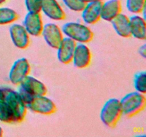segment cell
<instances>
[{
    "instance_id": "ffe728a7",
    "label": "cell",
    "mask_w": 146,
    "mask_h": 137,
    "mask_svg": "<svg viewBox=\"0 0 146 137\" xmlns=\"http://www.w3.org/2000/svg\"><path fill=\"white\" fill-rule=\"evenodd\" d=\"M133 86L135 91L141 94L146 93V72L145 71H140L134 76Z\"/></svg>"
},
{
    "instance_id": "ac0fdd59",
    "label": "cell",
    "mask_w": 146,
    "mask_h": 137,
    "mask_svg": "<svg viewBox=\"0 0 146 137\" xmlns=\"http://www.w3.org/2000/svg\"><path fill=\"white\" fill-rule=\"evenodd\" d=\"M19 15L15 10L8 7L0 8V25H6L18 19Z\"/></svg>"
},
{
    "instance_id": "484cf974",
    "label": "cell",
    "mask_w": 146,
    "mask_h": 137,
    "mask_svg": "<svg viewBox=\"0 0 146 137\" xmlns=\"http://www.w3.org/2000/svg\"><path fill=\"white\" fill-rule=\"evenodd\" d=\"M86 3L88 2H95V1H103L104 0H84Z\"/></svg>"
},
{
    "instance_id": "cb8c5ba5",
    "label": "cell",
    "mask_w": 146,
    "mask_h": 137,
    "mask_svg": "<svg viewBox=\"0 0 146 137\" xmlns=\"http://www.w3.org/2000/svg\"><path fill=\"white\" fill-rule=\"evenodd\" d=\"M18 93L19 94L20 97L21 98V99H22V101H24V103L25 104L26 106H27V104H29V103L30 102V101L32 100L33 97L34 96H33L32 94H31L30 93H29L28 91H27L26 90H24V88H21V87H19L18 89Z\"/></svg>"
},
{
    "instance_id": "d6986e66",
    "label": "cell",
    "mask_w": 146,
    "mask_h": 137,
    "mask_svg": "<svg viewBox=\"0 0 146 137\" xmlns=\"http://www.w3.org/2000/svg\"><path fill=\"white\" fill-rule=\"evenodd\" d=\"M0 121L6 124L15 123L12 111L3 101H0Z\"/></svg>"
},
{
    "instance_id": "9a60e30c",
    "label": "cell",
    "mask_w": 146,
    "mask_h": 137,
    "mask_svg": "<svg viewBox=\"0 0 146 137\" xmlns=\"http://www.w3.org/2000/svg\"><path fill=\"white\" fill-rule=\"evenodd\" d=\"M122 4L121 0H108L103 3L101 19L106 21H111L121 14Z\"/></svg>"
},
{
    "instance_id": "7a4b0ae2",
    "label": "cell",
    "mask_w": 146,
    "mask_h": 137,
    "mask_svg": "<svg viewBox=\"0 0 146 137\" xmlns=\"http://www.w3.org/2000/svg\"><path fill=\"white\" fill-rule=\"evenodd\" d=\"M3 92V101L7 104L14 114L15 123L23 121L27 115V108L20 97L18 91L11 88H1Z\"/></svg>"
},
{
    "instance_id": "f1b7e54d",
    "label": "cell",
    "mask_w": 146,
    "mask_h": 137,
    "mask_svg": "<svg viewBox=\"0 0 146 137\" xmlns=\"http://www.w3.org/2000/svg\"><path fill=\"white\" fill-rule=\"evenodd\" d=\"M7 1V0H0V5H1V4H3L4 3H5Z\"/></svg>"
},
{
    "instance_id": "4316f807",
    "label": "cell",
    "mask_w": 146,
    "mask_h": 137,
    "mask_svg": "<svg viewBox=\"0 0 146 137\" xmlns=\"http://www.w3.org/2000/svg\"><path fill=\"white\" fill-rule=\"evenodd\" d=\"M3 100V92L1 88H0V101Z\"/></svg>"
},
{
    "instance_id": "ba28073f",
    "label": "cell",
    "mask_w": 146,
    "mask_h": 137,
    "mask_svg": "<svg viewBox=\"0 0 146 137\" xmlns=\"http://www.w3.org/2000/svg\"><path fill=\"white\" fill-rule=\"evenodd\" d=\"M92 54L89 47L84 43H76L72 61L77 68H85L91 64Z\"/></svg>"
},
{
    "instance_id": "44dd1931",
    "label": "cell",
    "mask_w": 146,
    "mask_h": 137,
    "mask_svg": "<svg viewBox=\"0 0 146 137\" xmlns=\"http://www.w3.org/2000/svg\"><path fill=\"white\" fill-rule=\"evenodd\" d=\"M126 7L133 14H141L145 8V0H126Z\"/></svg>"
},
{
    "instance_id": "4fadbf2b",
    "label": "cell",
    "mask_w": 146,
    "mask_h": 137,
    "mask_svg": "<svg viewBox=\"0 0 146 137\" xmlns=\"http://www.w3.org/2000/svg\"><path fill=\"white\" fill-rule=\"evenodd\" d=\"M76 42L68 37H64L57 49L58 61L64 64H68L72 61L73 55Z\"/></svg>"
},
{
    "instance_id": "30bf717a",
    "label": "cell",
    "mask_w": 146,
    "mask_h": 137,
    "mask_svg": "<svg viewBox=\"0 0 146 137\" xmlns=\"http://www.w3.org/2000/svg\"><path fill=\"white\" fill-rule=\"evenodd\" d=\"M22 25L29 35L33 37L40 36L44 27L41 14L28 12L24 17Z\"/></svg>"
},
{
    "instance_id": "277c9868",
    "label": "cell",
    "mask_w": 146,
    "mask_h": 137,
    "mask_svg": "<svg viewBox=\"0 0 146 137\" xmlns=\"http://www.w3.org/2000/svg\"><path fill=\"white\" fill-rule=\"evenodd\" d=\"M120 100L112 98L104 104L100 113V118L103 124L109 128H114L122 116Z\"/></svg>"
},
{
    "instance_id": "603a6c76",
    "label": "cell",
    "mask_w": 146,
    "mask_h": 137,
    "mask_svg": "<svg viewBox=\"0 0 146 137\" xmlns=\"http://www.w3.org/2000/svg\"><path fill=\"white\" fill-rule=\"evenodd\" d=\"M24 2L28 12L40 13L41 11L42 0H25Z\"/></svg>"
},
{
    "instance_id": "8fae6325",
    "label": "cell",
    "mask_w": 146,
    "mask_h": 137,
    "mask_svg": "<svg viewBox=\"0 0 146 137\" xmlns=\"http://www.w3.org/2000/svg\"><path fill=\"white\" fill-rule=\"evenodd\" d=\"M103 1L86 3L81 11V17L86 24H94L101 19Z\"/></svg>"
},
{
    "instance_id": "5b68a950",
    "label": "cell",
    "mask_w": 146,
    "mask_h": 137,
    "mask_svg": "<svg viewBox=\"0 0 146 137\" xmlns=\"http://www.w3.org/2000/svg\"><path fill=\"white\" fill-rule=\"evenodd\" d=\"M27 108L32 112L42 115H51L56 111L55 103L46 95L34 96Z\"/></svg>"
},
{
    "instance_id": "83f0119b",
    "label": "cell",
    "mask_w": 146,
    "mask_h": 137,
    "mask_svg": "<svg viewBox=\"0 0 146 137\" xmlns=\"http://www.w3.org/2000/svg\"><path fill=\"white\" fill-rule=\"evenodd\" d=\"M3 133H4V131H3V128L0 126V137H1L3 136Z\"/></svg>"
},
{
    "instance_id": "8992f818",
    "label": "cell",
    "mask_w": 146,
    "mask_h": 137,
    "mask_svg": "<svg viewBox=\"0 0 146 137\" xmlns=\"http://www.w3.org/2000/svg\"><path fill=\"white\" fill-rule=\"evenodd\" d=\"M31 66L28 59L24 57L16 60L11 66L9 73V79L10 82L16 86H19L22 80L29 75Z\"/></svg>"
},
{
    "instance_id": "5bb4252c",
    "label": "cell",
    "mask_w": 146,
    "mask_h": 137,
    "mask_svg": "<svg viewBox=\"0 0 146 137\" xmlns=\"http://www.w3.org/2000/svg\"><path fill=\"white\" fill-rule=\"evenodd\" d=\"M19 86L33 96L46 95L47 93L45 84L35 77L29 75L26 76Z\"/></svg>"
},
{
    "instance_id": "3957f363",
    "label": "cell",
    "mask_w": 146,
    "mask_h": 137,
    "mask_svg": "<svg viewBox=\"0 0 146 137\" xmlns=\"http://www.w3.org/2000/svg\"><path fill=\"white\" fill-rule=\"evenodd\" d=\"M63 34L76 43L87 44L93 40L94 33L86 24L78 22H67L61 27Z\"/></svg>"
},
{
    "instance_id": "9c48e42d",
    "label": "cell",
    "mask_w": 146,
    "mask_h": 137,
    "mask_svg": "<svg viewBox=\"0 0 146 137\" xmlns=\"http://www.w3.org/2000/svg\"><path fill=\"white\" fill-rule=\"evenodd\" d=\"M9 34L13 44L17 48L24 49L29 45L30 35L22 24H13L9 27Z\"/></svg>"
},
{
    "instance_id": "52a82bcc",
    "label": "cell",
    "mask_w": 146,
    "mask_h": 137,
    "mask_svg": "<svg viewBox=\"0 0 146 137\" xmlns=\"http://www.w3.org/2000/svg\"><path fill=\"white\" fill-rule=\"evenodd\" d=\"M41 35L48 46L55 49L59 47L64 39V34L61 29L54 23H47L44 24Z\"/></svg>"
},
{
    "instance_id": "7402d4cb",
    "label": "cell",
    "mask_w": 146,
    "mask_h": 137,
    "mask_svg": "<svg viewBox=\"0 0 146 137\" xmlns=\"http://www.w3.org/2000/svg\"><path fill=\"white\" fill-rule=\"evenodd\" d=\"M64 4L71 11L81 12L86 2L84 0H62Z\"/></svg>"
},
{
    "instance_id": "e0dca14e",
    "label": "cell",
    "mask_w": 146,
    "mask_h": 137,
    "mask_svg": "<svg viewBox=\"0 0 146 137\" xmlns=\"http://www.w3.org/2000/svg\"><path fill=\"white\" fill-rule=\"evenodd\" d=\"M131 34L132 37L139 40L146 39L145 19L141 16L135 14L129 18Z\"/></svg>"
},
{
    "instance_id": "d4e9b609",
    "label": "cell",
    "mask_w": 146,
    "mask_h": 137,
    "mask_svg": "<svg viewBox=\"0 0 146 137\" xmlns=\"http://www.w3.org/2000/svg\"><path fill=\"white\" fill-rule=\"evenodd\" d=\"M138 52H139L140 55L143 58H145V54H146V44H143L138 49Z\"/></svg>"
},
{
    "instance_id": "2e32d148",
    "label": "cell",
    "mask_w": 146,
    "mask_h": 137,
    "mask_svg": "<svg viewBox=\"0 0 146 137\" xmlns=\"http://www.w3.org/2000/svg\"><path fill=\"white\" fill-rule=\"evenodd\" d=\"M111 22L114 30L118 36L123 38H128L131 37L130 19L128 16L121 13Z\"/></svg>"
},
{
    "instance_id": "6da1fadb",
    "label": "cell",
    "mask_w": 146,
    "mask_h": 137,
    "mask_svg": "<svg viewBox=\"0 0 146 137\" xmlns=\"http://www.w3.org/2000/svg\"><path fill=\"white\" fill-rule=\"evenodd\" d=\"M122 114L131 118L137 115L145 108L146 98L143 94L133 91L124 96L120 100Z\"/></svg>"
},
{
    "instance_id": "7c38bea8",
    "label": "cell",
    "mask_w": 146,
    "mask_h": 137,
    "mask_svg": "<svg viewBox=\"0 0 146 137\" xmlns=\"http://www.w3.org/2000/svg\"><path fill=\"white\" fill-rule=\"evenodd\" d=\"M41 11L54 21H62L66 18L65 11L57 0H42Z\"/></svg>"
}]
</instances>
